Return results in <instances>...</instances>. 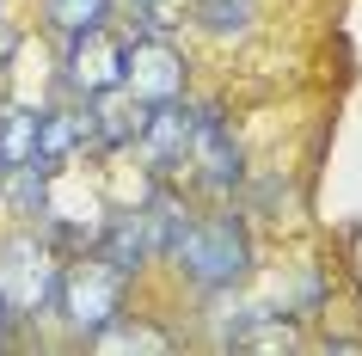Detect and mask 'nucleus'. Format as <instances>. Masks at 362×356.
<instances>
[{"label":"nucleus","instance_id":"1","mask_svg":"<svg viewBox=\"0 0 362 356\" xmlns=\"http://www.w3.org/2000/svg\"><path fill=\"white\" fill-rule=\"evenodd\" d=\"M160 264H166L191 295H203V301L240 295V289L258 277V234H252V215L240 209V197L197 209L191 234L172 246Z\"/></svg>","mask_w":362,"mask_h":356},{"label":"nucleus","instance_id":"2","mask_svg":"<svg viewBox=\"0 0 362 356\" xmlns=\"http://www.w3.org/2000/svg\"><path fill=\"white\" fill-rule=\"evenodd\" d=\"M185 117H191V178L197 197H209V203H228L240 197L246 185V142L233 130L228 117V98L221 93H185Z\"/></svg>","mask_w":362,"mask_h":356},{"label":"nucleus","instance_id":"3","mask_svg":"<svg viewBox=\"0 0 362 356\" xmlns=\"http://www.w3.org/2000/svg\"><path fill=\"white\" fill-rule=\"evenodd\" d=\"M56 319H62V332H68V344L98 350V344L129 319V277L105 270L93 252H86V258H68L62 295H56Z\"/></svg>","mask_w":362,"mask_h":356},{"label":"nucleus","instance_id":"4","mask_svg":"<svg viewBox=\"0 0 362 356\" xmlns=\"http://www.w3.org/2000/svg\"><path fill=\"white\" fill-rule=\"evenodd\" d=\"M62 270H68V258H62L56 246L43 240L37 227H25V222H19L6 240H0V295L13 301V314H19L25 338L37 332L43 319H56Z\"/></svg>","mask_w":362,"mask_h":356},{"label":"nucleus","instance_id":"5","mask_svg":"<svg viewBox=\"0 0 362 356\" xmlns=\"http://www.w3.org/2000/svg\"><path fill=\"white\" fill-rule=\"evenodd\" d=\"M129 80V38L98 25V31H80V38H62L56 43V93L62 98H111L123 93Z\"/></svg>","mask_w":362,"mask_h":356},{"label":"nucleus","instance_id":"6","mask_svg":"<svg viewBox=\"0 0 362 356\" xmlns=\"http://www.w3.org/2000/svg\"><path fill=\"white\" fill-rule=\"evenodd\" d=\"M135 160L141 178H185L191 172V117H185V93L141 105V130H135Z\"/></svg>","mask_w":362,"mask_h":356},{"label":"nucleus","instance_id":"7","mask_svg":"<svg viewBox=\"0 0 362 356\" xmlns=\"http://www.w3.org/2000/svg\"><path fill=\"white\" fill-rule=\"evenodd\" d=\"M93 258L105 264V270H117V277H129L141 282L160 264V246H153V222H148V209L141 203H117L98 215L93 227Z\"/></svg>","mask_w":362,"mask_h":356},{"label":"nucleus","instance_id":"8","mask_svg":"<svg viewBox=\"0 0 362 356\" xmlns=\"http://www.w3.org/2000/svg\"><path fill=\"white\" fill-rule=\"evenodd\" d=\"M123 93L135 105H160V98L191 93V56L178 38H129V80Z\"/></svg>","mask_w":362,"mask_h":356},{"label":"nucleus","instance_id":"9","mask_svg":"<svg viewBox=\"0 0 362 356\" xmlns=\"http://www.w3.org/2000/svg\"><path fill=\"white\" fill-rule=\"evenodd\" d=\"M135 130H141V105H135L129 93L86 98V148H80V160H93V166H117V160H129Z\"/></svg>","mask_w":362,"mask_h":356},{"label":"nucleus","instance_id":"10","mask_svg":"<svg viewBox=\"0 0 362 356\" xmlns=\"http://www.w3.org/2000/svg\"><path fill=\"white\" fill-rule=\"evenodd\" d=\"M80 148H86V105H80V98H56V105H43L31 166L49 172V178H62L68 166H80Z\"/></svg>","mask_w":362,"mask_h":356},{"label":"nucleus","instance_id":"11","mask_svg":"<svg viewBox=\"0 0 362 356\" xmlns=\"http://www.w3.org/2000/svg\"><path fill=\"white\" fill-rule=\"evenodd\" d=\"M185 19L209 43H246L264 25V0H185Z\"/></svg>","mask_w":362,"mask_h":356},{"label":"nucleus","instance_id":"12","mask_svg":"<svg viewBox=\"0 0 362 356\" xmlns=\"http://www.w3.org/2000/svg\"><path fill=\"white\" fill-rule=\"evenodd\" d=\"M37 123H43V98H0V178L31 166Z\"/></svg>","mask_w":362,"mask_h":356},{"label":"nucleus","instance_id":"13","mask_svg":"<svg viewBox=\"0 0 362 356\" xmlns=\"http://www.w3.org/2000/svg\"><path fill=\"white\" fill-rule=\"evenodd\" d=\"M117 6L123 0H37V25L62 43L80 31H98V25H117Z\"/></svg>","mask_w":362,"mask_h":356},{"label":"nucleus","instance_id":"14","mask_svg":"<svg viewBox=\"0 0 362 356\" xmlns=\"http://www.w3.org/2000/svg\"><path fill=\"white\" fill-rule=\"evenodd\" d=\"M240 209L258 215V222H288V215H295V185H288L283 172H258V178L246 172V185H240Z\"/></svg>","mask_w":362,"mask_h":356},{"label":"nucleus","instance_id":"15","mask_svg":"<svg viewBox=\"0 0 362 356\" xmlns=\"http://www.w3.org/2000/svg\"><path fill=\"white\" fill-rule=\"evenodd\" d=\"M283 314H295V319L332 314V277H325V264H295V277L283 289Z\"/></svg>","mask_w":362,"mask_h":356},{"label":"nucleus","instance_id":"16","mask_svg":"<svg viewBox=\"0 0 362 356\" xmlns=\"http://www.w3.org/2000/svg\"><path fill=\"white\" fill-rule=\"evenodd\" d=\"M19 50H25V31H19V19L0 6V80L13 74V62H19Z\"/></svg>","mask_w":362,"mask_h":356},{"label":"nucleus","instance_id":"17","mask_svg":"<svg viewBox=\"0 0 362 356\" xmlns=\"http://www.w3.org/2000/svg\"><path fill=\"white\" fill-rule=\"evenodd\" d=\"M13 344H25V326H19V314H13V301L0 295V350H13Z\"/></svg>","mask_w":362,"mask_h":356},{"label":"nucleus","instance_id":"18","mask_svg":"<svg viewBox=\"0 0 362 356\" xmlns=\"http://www.w3.org/2000/svg\"><path fill=\"white\" fill-rule=\"evenodd\" d=\"M320 350H344V356H350V350H362V338H350V332H325V338H320Z\"/></svg>","mask_w":362,"mask_h":356},{"label":"nucleus","instance_id":"19","mask_svg":"<svg viewBox=\"0 0 362 356\" xmlns=\"http://www.w3.org/2000/svg\"><path fill=\"white\" fill-rule=\"evenodd\" d=\"M129 13H148V6H172V0H123Z\"/></svg>","mask_w":362,"mask_h":356},{"label":"nucleus","instance_id":"20","mask_svg":"<svg viewBox=\"0 0 362 356\" xmlns=\"http://www.w3.org/2000/svg\"><path fill=\"white\" fill-rule=\"evenodd\" d=\"M0 6H6V0H0Z\"/></svg>","mask_w":362,"mask_h":356}]
</instances>
